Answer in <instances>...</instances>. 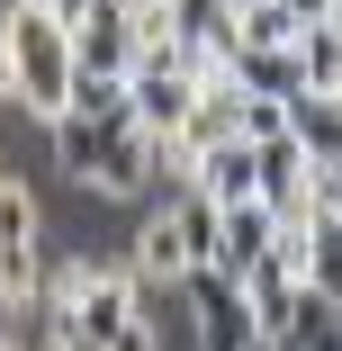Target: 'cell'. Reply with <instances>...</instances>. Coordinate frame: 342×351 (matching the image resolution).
<instances>
[{"label": "cell", "mask_w": 342, "mask_h": 351, "mask_svg": "<svg viewBox=\"0 0 342 351\" xmlns=\"http://www.w3.org/2000/svg\"><path fill=\"white\" fill-rule=\"evenodd\" d=\"M333 27H342V10H333Z\"/></svg>", "instance_id": "23"}, {"label": "cell", "mask_w": 342, "mask_h": 351, "mask_svg": "<svg viewBox=\"0 0 342 351\" xmlns=\"http://www.w3.org/2000/svg\"><path fill=\"white\" fill-rule=\"evenodd\" d=\"M270 10H280V19H289V27H324V19H333V10H342V0H270Z\"/></svg>", "instance_id": "17"}, {"label": "cell", "mask_w": 342, "mask_h": 351, "mask_svg": "<svg viewBox=\"0 0 342 351\" xmlns=\"http://www.w3.org/2000/svg\"><path fill=\"white\" fill-rule=\"evenodd\" d=\"M189 73H126V117H135V135H180L189 126Z\"/></svg>", "instance_id": "9"}, {"label": "cell", "mask_w": 342, "mask_h": 351, "mask_svg": "<svg viewBox=\"0 0 342 351\" xmlns=\"http://www.w3.org/2000/svg\"><path fill=\"white\" fill-rule=\"evenodd\" d=\"M289 135L315 171H342V99H297L289 108Z\"/></svg>", "instance_id": "13"}, {"label": "cell", "mask_w": 342, "mask_h": 351, "mask_svg": "<svg viewBox=\"0 0 342 351\" xmlns=\"http://www.w3.org/2000/svg\"><path fill=\"white\" fill-rule=\"evenodd\" d=\"M108 10H126V19H135V10H154V0H108Z\"/></svg>", "instance_id": "21"}, {"label": "cell", "mask_w": 342, "mask_h": 351, "mask_svg": "<svg viewBox=\"0 0 342 351\" xmlns=\"http://www.w3.org/2000/svg\"><path fill=\"white\" fill-rule=\"evenodd\" d=\"M36 10H45V19H54V27H63V36H73V27H82V19H90V10H99V0H36Z\"/></svg>", "instance_id": "18"}, {"label": "cell", "mask_w": 342, "mask_h": 351, "mask_svg": "<svg viewBox=\"0 0 342 351\" xmlns=\"http://www.w3.org/2000/svg\"><path fill=\"white\" fill-rule=\"evenodd\" d=\"M261 261H270V207H261V198H243V207H217V243H208V270L243 279V270H261Z\"/></svg>", "instance_id": "8"}, {"label": "cell", "mask_w": 342, "mask_h": 351, "mask_svg": "<svg viewBox=\"0 0 342 351\" xmlns=\"http://www.w3.org/2000/svg\"><path fill=\"white\" fill-rule=\"evenodd\" d=\"M0 180H10V162H0Z\"/></svg>", "instance_id": "22"}, {"label": "cell", "mask_w": 342, "mask_h": 351, "mask_svg": "<svg viewBox=\"0 0 342 351\" xmlns=\"http://www.w3.org/2000/svg\"><path fill=\"white\" fill-rule=\"evenodd\" d=\"M180 306H189V342L198 351H261L252 306H243V289H234L225 270H189L180 279Z\"/></svg>", "instance_id": "5"}, {"label": "cell", "mask_w": 342, "mask_h": 351, "mask_svg": "<svg viewBox=\"0 0 342 351\" xmlns=\"http://www.w3.org/2000/svg\"><path fill=\"white\" fill-rule=\"evenodd\" d=\"M135 315H145V289H135L126 261H82V298H73V324H54L45 351H108Z\"/></svg>", "instance_id": "3"}, {"label": "cell", "mask_w": 342, "mask_h": 351, "mask_svg": "<svg viewBox=\"0 0 342 351\" xmlns=\"http://www.w3.org/2000/svg\"><path fill=\"white\" fill-rule=\"evenodd\" d=\"M270 351H342V298H297V315H289V333L270 342Z\"/></svg>", "instance_id": "14"}, {"label": "cell", "mask_w": 342, "mask_h": 351, "mask_svg": "<svg viewBox=\"0 0 342 351\" xmlns=\"http://www.w3.org/2000/svg\"><path fill=\"white\" fill-rule=\"evenodd\" d=\"M0 54H10V90L36 126H54L73 108V36H63L36 0H10L0 10Z\"/></svg>", "instance_id": "1"}, {"label": "cell", "mask_w": 342, "mask_h": 351, "mask_svg": "<svg viewBox=\"0 0 342 351\" xmlns=\"http://www.w3.org/2000/svg\"><path fill=\"white\" fill-rule=\"evenodd\" d=\"M126 270H135V289H180V279L198 270V261H189V234H180V217H171V207H154V217L135 226Z\"/></svg>", "instance_id": "7"}, {"label": "cell", "mask_w": 342, "mask_h": 351, "mask_svg": "<svg viewBox=\"0 0 342 351\" xmlns=\"http://www.w3.org/2000/svg\"><path fill=\"white\" fill-rule=\"evenodd\" d=\"M45 298V207L27 180H0V306L27 315Z\"/></svg>", "instance_id": "4"}, {"label": "cell", "mask_w": 342, "mask_h": 351, "mask_svg": "<svg viewBox=\"0 0 342 351\" xmlns=\"http://www.w3.org/2000/svg\"><path fill=\"white\" fill-rule=\"evenodd\" d=\"M243 289V306H252V333H261V351L289 333V315H297V298H306V279L297 270H280V261H261V270H243L234 279Z\"/></svg>", "instance_id": "11"}, {"label": "cell", "mask_w": 342, "mask_h": 351, "mask_svg": "<svg viewBox=\"0 0 342 351\" xmlns=\"http://www.w3.org/2000/svg\"><path fill=\"white\" fill-rule=\"evenodd\" d=\"M180 189L208 198V207H243V198H252V145H198Z\"/></svg>", "instance_id": "10"}, {"label": "cell", "mask_w": 342, "mask_h": 351, "mask_svg": "<svg viewBox=\"0 0 342 351\" xmlns=\"http://www.w3.org/2000/svg\"><path fill=\"white\" fill-rule=\"evenodd\" d=\"M108 351H162V333H154V315H135V324H126V333H117Z\"/></svg>", "instance_id": "19"}, {"label": "cell", "mask_w": 342, "mask_h": 351, "mask_svg": "<svg viewBox=\"0 0 342 351\" xmlns=\"http://www.w3.org/2000/svg\"><path fill=\"white\" fill-rule=\"evenodd\" d=\"M135 73V27H126V10H99L73 27V82H126Z\"/></svg>", "instance_id": "6"}, {"label": "cell", "mask_w": 342, "mask_h": 351, "mask_svg": "<svg viewBox=\"0 0 342 351\" xmlns=\"http://www.w3.org/2000/svg\"><path fill=\"white\" fill-rule=\"evenodd\" d=\"M63 117H90V126H135L126 117V82H73V108Z\"/></svg>", "instance_id": "16"}, {"label": "cell", "mask_w": 342, "mask_h": 351, "mask_svg": "<svg viewBox=\"0 0 342 351\" xmlns=\"http://www.w3.org/2000/svg\"><path fill=\"white\" fill-rule=\"evenodd\" d=\"M297 82H306V99H342V27L324 19V27H297Z\"/></svg>", "instance_id": "12"}, {"label": "cell", "mask_w": 342, "mask_h": 351, "mask_svg": "<svg viewBox=\"0 0 342 351\" xmlns=\"http://www.w3.org/2000/svg\"><path fill=\"white\" fill-rule=\"evenodd\" d=\"M54 171L82 180L90 198H135L145 189V135L135 126H90V117H54Z\"/></svg>", "instance_id": "2"}, {"label": "cell", "mask_w": 342, "mask_h": 351, "mask_svg": "<svg viewBox=\"0 0 342 351\" xmlns=\"http://www.w3.org/2000/svg\"><path fill=\"white\" fill-rule=\"evenodd\" d=\"M0 99H19V90H10V54H0Z\"/></svg>", "instance_id": "20"}, {"label": "cell", "mask_w": 342, "mask_h": 351, "mask_svg": "<svg viewBox=\"0 0 342 351\" xmlns=\"http://www.w3.org/2000/svg\"><path fill=\"white\" fill-rule=\"evenodd\" d=\"M306 289L315 298H342V217H306Z\"/></svg>", "instance_id": "15"}]
</instances>
